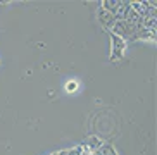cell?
I'll use <instances>...</instances> for the list:
<instances>
[{"label":"cell","instance_id":"6da1fadb","mask_svg":"<svg viewBox=\"0 0 157 155\" xmlns=\"http://www.w3.org/2000/svg\"><path fill=\"white\" fill-rule=\"evenodd\" d=\"M111 33H114L116 36H119L124 41H133L135 38V28L126 21H116L114 26L111 28Z\"/></svg>","mask_w":157,"mask_h":155},{"label":"cell","instance_id":"7a4b0ae2","mask_svg":"<svg viewBox=\"0 0 157 155\" xmlns=\"http://www.w3.org/2000/svg\"><path fill=\"white\" fill-rule=\"evenodd\" d=\"M111 36V60H121L124 57V50H126V41L121 40L119 36H116L114 33L109 31Z\"/></svg>","mask_w":157,"mask_h":155},{"label":"cell","instance_id":"3957f363","mask_svg":"<svg viewBox=\"0 0 157 155\" xmlns=\"http://www.w3.org/2000/svg\"><path fill=\"white\" fill-rule=\"evenodd\" d=\"M97 17H98V21H100L102 26L105 28L107 31H111V28L114 26V23H116L114 14H111L109 10H105V9L100 5V7L97 9Z\"/></svg>","mask_w":157,"mask_h":155},{"label":"cell","instance_id":"277c9868","mask_svg":"<svg viewBox=\"0 0 157 155\" xmlns=\"http://www.w3.org/2000/svg\"><path fill=\"white\" fill-rule=\"evenodd\" d=\"M102 143H104V142H102L100 138H97V136H88V138H86V142H85L81 146H83L85 150H88L90 153H93V152L97 150V148L102 145Z\"/></svg>","mask_w":157,"mask_h":155},{"label":"cell","instance_id":"5b68a950","mask_svg":"<svg viewBox=\"0 0 157 155\" xmlns=\"http://www.w3.org/2000/svg\"><path fill=\"white\" fill-rule=\"evenodd\" d=\"M119 5H121V0H104L102 2V7L109 10L111 14H114V17H116V12L119 10Z\"/></svg>","mask_w":157,"mask_h":155},{"label":"cell","instance_id":"8992f818","mask_svg":"<svg viewBox=\"0 0 157 155\" xmlns=\"http://www.w3.org/2000/svg\"><path fill=\"white\" fill-rule=\"evenodd\" d=\"M93 155H117V153H116V150L112 148V145H109V143H102L97 150L93 152Z\"/></svg>","mask_w":157,"mask_h":155},{"label":"cell","instance_id":"52a82bcc","mask_svg":"<svg viewBox=\"0 0 157 155\" xmlns=\"http://www.w3.org/2000/svg\"><path fill=\"white\" fill-rule=\"evenodd\" d=\"M67 155H81V145L76 146V148H71V150H67Z\"/></svg>","mask_w":157,"mask_h":155},{"label":"cell","instance_id":"ba28073f","mask_svg":"<svg viewBox=\"0 0 157 155\" xmlns=\"http://www.w3.org/2000/svg\"><path fill=\"white\" fill-rule=\"evenodd\" d=\"M76 86H78V85H76V83H74V81H69V83H67V86H66V88H67V91H69V93H71V91H74V90H76Z\"/></svg>","mask_w":157,"mask_h":155}]
</instances>
